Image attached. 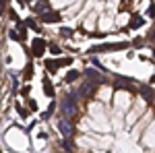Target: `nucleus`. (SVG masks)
<instances>
[{"mask_svg":"<svg viewBox=\"0 0 155 153\" xmlns=\"http://www.w3.org/2000/svg\"><path fill=\"white\" fill-rule=\"evenodd\" d=\"M145 112H147V101H145L143 97H139V99H137V101H132L130 108L126 110V124L132 126V124L143 116Z\"/></svg>","mask_w":155,"mask_h":153,"instance_id":"f257e3e1","label":"nucleus"},{"mask_svg":"<svg viewBox=\"0 0 155 153\" xmlns=\"http://www.w3.org/2000/svg\"><path fill=\"white\" fill-rule=\"evenodd\" d=\"M112 99H114V106H116L118 112H126L132 104V95L128 91H116L112 95Z\"/></svg>","mask_w":155,"mask_h":153,"instance_id":"f03ea898","label":"nucleus"},{"mask_svg":"<svg viewBox=\"0 0 155 153\" xmlns=\"http://www.w3.org/2000/svg\"><path fill=\"white\" fill-rule=\"evenodd\" d=\"M143 132H145V137H143L145 147H149V149H155V120H151V122H149V126H147Z\"/></svg>","mask_w":155,"mask_h":153,"instance_id":"7ed1b4c3","label":"nucleus"},{"mask_svg":"<svg viewBox=\"0 0 155 153\" xmlns=\"http://www.w3.org/2000/svg\"><path fill=\"white\" fill-rule=\"evenodd\" d=\"M149 120H151V114H147L145 118L141 116L139 120H137V122H134V124H132V126H134V128H132V137H134V139L143 135V130L147 128V124H149Z\"/></svg>","mask_w":155,"mask_h":153,"instance_id":"20e7f679","label":"nucleus"},{"mask_svg":"<svg viewBox=\"0 0 155 153\" xmlns=\"http://www.w3.org/2000/svg\"><path fill=\"white\" fill-rule=\"evenodd\" d=\"M81 6H83V0H74V2H71L66 8H62V11H64V17H74L77 12L81 11Z\"/></svg>","mask_w":155,"mask_h":153,"instance_id":"39448f33","label":"nucleus"},{"mask_svg":"<svg viewBox=\"0 0 155 153\" xmlns=\"http://www.w3.org/2000/svg\"><path fill=\"white\" fill-rule=\"evenodd\" d=\"M97 27L101 29V31H110V29H114V19L112 17H97Z\"/></svg>","mask_w":155,"mask_h":153,"instance_id":"423d86ee","label":"nucleus"},{"mask_svg":"<svg viewBox=\"0 0 155 153\" xmlns=\"http://www.w3.org/2000/svg\"><path fill=\"white\" fill-rule=\"evenodd\" d=\"M112 95H114V93H112V87L104 85V87H99V91H97V99L106 104V101H110V99H112Z\"/></svg>","mask_w":155,"mask_h":153,"instance_id":"0eeeda50","label":"nucleus"},{"mask_svg":"<svg viewBox=\"0 0 155 153\" xmlns=\"http://www.w3.org/2000/svg\"><path fill=\"white\" fill-rule=\"evenodd\" d=\"M95 27H97V12H91V15H89V19H85V29L93 31Z\"/></svg>","mask_w":155,"mask_h":153,"instance_id":"6e6552de","label":"nucleus"},{"mask_svg":"<svg viewBox=\"0 0 155 153\" xmlns=\"http://www.w3.org/2000/svg\"><path fill=\"white\" fill-rule=\"evenodd\" d=\"M71 2H74V0H50L52 8H56V11H62V8H66Z\"/></svg>","mask_w":155,"mask_h":153,"instance_id":"1a4fd4ad","label":"nucleus"},{"mask_svg":"<svg viewBox=\"0 0 155 153\" xmlns=\"http://www.w3.org/2000/svg\"><path fill=\"white\" fill-rule=\"evenodd\" d=\"M114 23H118V25H126V23H128V17H126V15H122V17H118V19L114 21Z\"/></svg>","mask_w":155,"mask_h":153,"instance_id":"9d476101","label":"nucleus"}]
</instances>
